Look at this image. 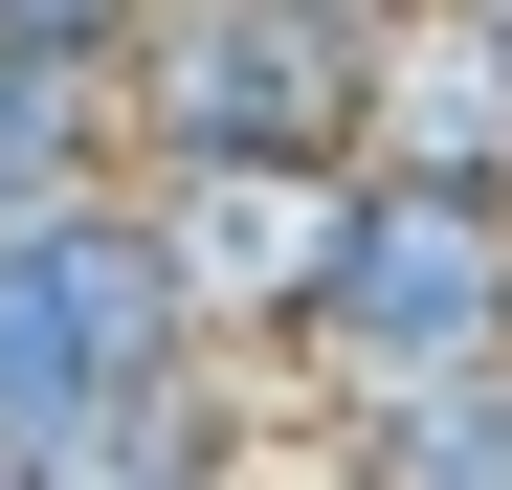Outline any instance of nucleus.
<instances>
[{
    "label": "nucleus",
    "mask_w": 512,
    "mask_h": 490,
    "mask_svg": "<svg viewBox=\"0 0 512 490\" xmlns=\"http://www.w3.org/2000/svg\"><path fill=\"white\" fill-rule=\"evenodd\" d=\"M290 401H401V379H512V201H423V179H357L312 312L268 335Z\"/></svg>",
    "instance_id": "f257e3e1"
},
{
    "label": "nucleus",
    "mask_w": 512,
    "mask_h": 490,
    "mask_svg": "<svg viewBox=\"0 0 512 490\" xmlns=\"http://www.w3.org/2000/svg\"><path fill=\"white\" fill-rule=\"evenodd\" d=\"M112 90H134V179H223V156H357L379 45L334 0H156Z\"/></svg>",
    "instance_id": "f03ea898"
},
{
    "label": "nucleus",
    "mask_w": 512,
    "mask_h": 490,
    "mask_svg": "<svg viewBox=\"0 0 512 490\" xmlns=\"http://www.w3.org/2000/svg\"><path fill=\"white\" fill-rule=\"evenodd\" d=\"M357 179H423V201H512V45L468 0L379 23V90H357Z\"/></svg>",
    "instance_id": "7ed1b4c3"
},
{
    "label": "nucleus",
    "mask_w": 512,
    "mask_h": 490,
    "mask_svg": "<svg viewBox=\"0 0 512 490\" xmlns=\"http://www.w3.org/2000/svg\"><path fill=\"white\" fill-rule=\"evenodd\" d=\"M90 179H134V90L0 45V223H23V201H90Z\"/></svg>",
    "instance_id": "20e7f679"
},
{
    "label": "nucleus",
    "mask_w": 512,
    "mask_h": 490,
    "mask_svg": "<svg viewBox=\"0 0 512 490\" xmlns=\"http://www.w3.org/2000/svg\"><path fill=\"white\" fill-rule=\"evenodd\" d=\"M134 23H156V0H0V45H45V67H112Z\"/></svg>",
    "instance_id": "39448f33"
},
{
    "label": "nucleus",
    "mask_w": 512,
    "mask_h": 490,
    "mask_svg": "<svg viewBox=\"0 0 512 490\" xmlns=\"http://www.w3.org/2000/svg\"><path fill=\"white\" fill-rule=\"evenodd\" d=\"M468 23H490V45H512V0H468Z\"/></svg>",
    "instance_id": "423d86ee"
},
{
    "label": "nucleus",
    "mask_w": 512,
    "mask_h": 490,
    "mask_svg": "<svg viewBox=\"0 0 512 490\" xmlns=\"http://www.w3.org/2000/svg\"><path fill=\"white\" fill-rule=\"evenodd\" d=\"M0 490H23V468H0Z\"/></svg>",
    "instance_id": "0eeeda50"
}]
</instances>
